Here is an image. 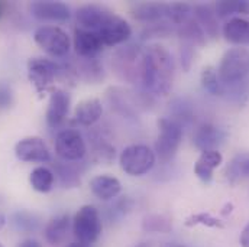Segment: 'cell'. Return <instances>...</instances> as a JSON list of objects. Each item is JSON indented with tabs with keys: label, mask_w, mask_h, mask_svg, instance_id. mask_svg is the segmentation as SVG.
Listing matches in <instances>:
<instances>
[{
	"label": "cell",
	"mask_w": 249,
	"mask_h": 247,
	"mask_svg": "<svg viewBox=\"0 0 249 247\" xmlns=\"http://www.w3.org/2000/svg\"><path fill=\"white\" fill-rule=\"evenodd\" d=\"M90 189L99 199L107 201L116 198L121 194L122 184L112 175H97L90 181Z\"/></svg>",
	"instance_id": "19"
},
{
	"label": "cell",
	"mask_w": 249,
	"mask_h": 247,
	"mask_svg": "<svg viewBox=\"0 0 249 247\" xmlns=\"http://www.w3.org/2000/svg\"><path fill=\"white\" fill-rule=\"evenodd\" d=\"M201 85L206 91H209L212 96H225V85L219 80L217 71L213 66L203 68L201 72Z\"/></svg>",
	"instance_id": "28"
},
{
	"label": "cell",
	"mask_w": 249,
	"mask_h": 247,
	"mask_svg": "<svg viewBox=\"0 0 249 247\" xmlns=\"http://www.w3.org/2000/svg\"><path fill=\"white\" fill-rule=\"evenodd\" d=\"M103 115V106L99 99H87L77 104L74 120L81 126H93Z\"/></svg>",
	"instance_id": "20"
},
{
	"label": "cell",
	"mask_w": 249,
	"mask_h": 247,
	"mask_svg": "<svg viewBox=\"0 0 249 247\" xmlns=\"http://www.w3.org/2000/svg\"><path fill=\"white\" fill-rule=\"evenodd\" d=\"M112 13L113 12L99 4H84L77 10L75 17L78 28L97 32Z\"/></svg>",
	"instance_id": "13"
},
{
	"label": "cell",
	"mask_w": 249,
	"mask_h": 247,
	"mask_svg": "<svg viewBox=\"0 0 249 247\" xmlns=\"http://www.w3.org/2000/svg\"><path fill=\"white\" fill-rule=\"evenodd\" d=\"M193 13H194L196 22L201 26L204 33H207L210 38H216L219 33L216 12L207 4H197L193 7Z\"/></svg>",
	"instance_id": "23"
},
{
	"label": "cell",
	"mask_w": 249,
	"mask_h": 247,
	"mask_svg": "<svg viewBox=\"0 0 249 247\" xmlns=\"http://www.w3.org/2000/svg\"><path fill=\"white\" fill-rule=\"evenodd\" d=\"M72 231L80 243L93 245L102 234V218L96 207L83 205L72 220Z\"/></svg>",
	"instance_id": "3"
},
{
	"label": "cell",
	"mask_w": 249,
	"mask_h": 247,
	"mask_svg": "<svg viewBox=\"0 0 249 247\" xmlns=\"http://www.w3.org/2000/svg\"><path fill=\"white\" fill-rule=\"evenodd\" d=\"M136 247H151V245L149 243H142V245H139V246Z\"/></svg>",
	"instance_id": "44"
},
{
	"label": "cell",
	"mask_w": 249,
	"mask_h": 247,
	"mask_svg": "<svg viewBox=\"0 0 249 247\" xmlns=\"http://www.w3.org/2000/svg\"><path fill=\"white\" fill-rule=\"evenodd\" d=\"M86 142L75 129H65L55 137V152L65 162H75L86 155Z\"/></svg>",
	"instance_id": "7"
},
{
	"label": "cell",
	"mask_w": 249,
	"mask_h": 247,
	"mask_svg": "<svg viewBox=\"0 0 249 247\" xmlns=\"http://www.w3.org/2000/svg\"><path fill=\"white\" fill-rule=\"evenodd\" d=\"M133 201L129 197H121L107 210V220L110 223H119L130 213Z\"/></svg>",
	"instance_id": "31"
},
{
	"label": "cell",
	"mask_w": 249,
	"mask_h": 247,
	"mask_svg": "<svg viewBox=\"0 0 249 247\" xmlns=\"http://www.w3.org/2000/svg\"><path fill=\"white\" fill-rule=\"evenodd\" d=\"M138 60H142V51L135 45H127L116 52L113 66L124 80L135 81L141 69V61Z\"/></svg>",
	"instance_id": "10"
},
{
	"label": "cell",
	"mask_w": 249,
	"mask_h": 247,
	"mask_svg": "<svg viewBox=\"0 0 249 247\" xmlns=\"http://www.w3.org/2000/svg\"><path fill=\"white\" fill-rule=\"evenodd\" d=\"M121 168L127 175L141 177L148 174L155 165V153L145 145H130L124 148L119 158Z\"/></svg>",
	"instance_id": "5"
},
{
	"label": "cell",
	"mask_w": 249,
	"mask_h": 247,
	"mask_svg": "<svg viewBox=\"0 0 249 247\" xmlns=\"http://www.w3.org/2000/svg\"><path fill=\"white\" fill-rule=\"evenodd\" d=\"M96 33L99 35L103 47H116L130 38L132 28L121 16L112 13Z\"/></svg>",
	"instance_id": "9"
},
{
	"label": "cell",
	"mask_w": 249,
	"mask_h": 247,
	"mask_svg": "<svg viewBox=\"0 0 249 247\" xmlns=\"http://www.w3.org/2000/svg\"><path fill=\"white\" fill-rule=\"evenodd\" d=\"M60 72L58 64L48 58H31L28 61V78L39 94L45 93Z\"/></svg>",
	"instance_id": "8"
},
{
	"label": "cell",
	"mask_w": 249,
	"mask_h": 247,
	"mask_svg": "<svg viewBox=\"0 0 249 247\" xmlns=\"http://www.w3.org/2000/svg\"><path fill=\"white\" fill-rule=\"evenodd\" d=\"M171 229V220L161 214L146 215L142 221V230L146 233H168Z\"/></svg>",
	"instance_id": "29"
},
{
	"label": "cell",
	"mask_w": 249,
	"mask_h": 247,
	"mask_svg": "<svg viewBox=\"0 0 249 247\" xmlns=\"http://www.w3.org/2000/svg\"><path fill=\"white\" fill-rule=\"evenodd\" d=\"M174 60L162 45H149L142 51L139 78L142 85L155 96L171 91L174 81Z\"/></svg>",
	"instance_id": "1"
},
{
	"label": "cell",
	"mask_w": 249,
	"mask_h": 247,
	"mask_svg": "<svg viewBox=\"0 0 249 247\" xmlns=\"http://www.w3.org/2000/svg\"><path fill=\"white\" fill-rule=\"evenodd\" d=\"M29 182L38 192H50L54 186V174L45 166H38L31 172Z\"/></svg>",
	"instance_id": "27"
},
{
	"label": "cell",
	"mask_w": 249,
	"mask_h": 247,
	"mask_svg": "<svg viewBox=\"0 0 249 247\" xmlns=\"http://www.w3.org/2000/svg\"><path fill=\"white\" fill-rule=\"evenodd\" d=\"M132 16L145 23H157L162 22L168 16V4L165 3H152V1H145V3H138L132 7ZM168 22V19H167Z\"/></svg>",
	"instance_id": "17"
},
{
	"label": "cell",
	"mask_w": 249,
	"mask_h": 247,
	"mask_svg": "<svg viewBox=\"0 0 249 247\" xmlns=\"http://www.w3.org/2000/svg\"><path fill=\"white\" fill-rule=\"evenodd\" d=\"M29 10L32 16L39 20H50V22H65L70 19L71 12L70 7L62 1H53V0H36L31 3Z\"/></svg>",
	"instance_id": "12"
},
{
	"label": "cell",
	"mask_w": 249,
	"mask_h": 247,
	"mask_svg": "<svg viewBox=\"0 0 249 247\" xmlns=\"http://www.w3.org/2000/svg\"><path fill=\"white\" fill-rule=\"evenodd\" d=\"M177 33L181 39H184L191 45H203L206 42L204 31L193 17H188L177 26Z\"/></svg>",
	"instance_id": "26"
},
{
	"label": "cell",
	"mask_w": 249,
	"mask_h": 247,
	"mask_svg": "<svg viewBox=\"0 0 249 247\" xmlns=\"http://www.w3.org/2000/svg\"><path fill=\"white\" fill-rule=\"evenodd\" d=\"M217 75L225 87L242 82L249 75V49L238 47L226 51L219 65Z\"/></svg>",
	"instance_id": "2"
},
{
	"label": "cell",
	"mask_w": 249,
	"mask_h": 247,
	"mask_svg": "<svg viewBox=\"0 0 249 247\" xmlns=\"http://www.w3.org/2000/svg\"><path fill=\"white\" fill-rule=\"evenodd\" d=\"M58 174H60V180L64 188H75L80 185V178L75 169H72L71 166L65 165H58Z\"/></svg>",
	"instance_id": "34"
},
{
	"label": "cell",
	"mask_w": 249,
	"mask_h": 247,
	"mask_svg": "<svg viewBox=\"0 0 249 247\" xmlns=\"http://www.w3.org/2000/svg\"><path fill=\"white\" fill-rule=\"evenodd\" d=\"M173 32V26L170 25V22H157L149 25L143 32H142V39H148V38H165Z\"/></svg>",
	"instance_id": "33"
},
{
	"label": "cell",
	"mask_w": 249,
	"mask_h": 247,
	"mask_svg": "<svg viewBox=\"0 0 249 247\" xmlns=\"http://www.w3.org/2000/svg\"><path fill=\"white\" fill-rule=\"evenodd\" d=\"M222 162H223V156L219 150L201 152L200 158L197 159V162L194 165V174L197 175L198 180L209 184L213 178V171L217 166H220Z\"/></svg>",
	"instance_id": "18"
},
{
	"label": "cell",
	"mask_w": 249,
	"mask_h": 247,
	"mask_svg": "<svg viewBox=\"0 0 249 247\" xmlns=\"http://www.w3.org/2000/svg\"><path fill=\"white\" fill-rule=\"evenodd\" d=\"M0 247H3V246H1V243H0Z\"/></svg>",
	"instance_id": "46"
},
{
	"label": "cell",
	"mask_w": 249,
	"mask_h": 247,
	"mask_svg": "<svg viewBox=\"0 0 249 247\" xmlns=\"http://www.w3.org/2000/svg\"><path fill=\"white\" fill-rule=\"evenodd\" d=\"M158 137L155 142V152L162 162L171 161L183 140V126L168 117L158 120Z\"/></svg>",
	"instance_id": "4"
},
{
	"label": "cell",
	"mask_w": 249,
	"mask_h": 247,
	"mask_svg": "<svg viewBox=\"0 0 249 247\" xmlns=\"http://www.w3.org/2000/svg\"><path fill=\"white\" fill-rule=\"evenodd\" d=\"M70 94L64 90H54L50 96L47 109V123L50 127H58L70 112Z\"/></svg>",
	"instance_id": "16"
},
{
	"label": "cell",
	"mask_w": 249,
	"mask_h": 247,
	"mask_svg": "<svg viewBox=\"0 0 249 247\" xmlns=\"http://www.w3.org/2000/svg\"><path fill=\"white\" fill-rule=\"evenodd\" d=\"M10 224L19 233H35L41 227V218L35 213L19 210L10 215Z\"/></svg>",
	"instance_id": "24"
},
{
	"label": "cell",
	"mask_w": 249,
	"mask_h": 247,
	"mask_svg": "<svg viewBox=\"0 0 249 247\" xmlns=\"http://www.w3.org/2000/svg\"><path fill=\"white\" fill-rule=\"evenodd\" d=\"M232 208H233V205H232V204H226V207H225V210L222 211V214H223V215H226L228 213H232Z\"/></svg>",
	"instance_id": "41"
},
{
	"label": "cell",
	"mask_w": 249,
	"mask_h": 247,
	"mask_svg": "<svg viewBox=\"0 0 249 247\" xmlns=\"http://www.w3.org/2000/svg\"><path fill=\"white\" fill-rule=\"evenodd\" d=\"M225 139H226V133L222 129L213 124L206 123L197 127V130L194 132L193 143L201 152L217 150V148L225 142Z\"/></svg>",
	"instance_id": "15"
},
{
	"label": "cell",
	"mask_w": 249,
	"mask_h": 247,
	"mask_svg": "<svg viewBox=\"0 0 249 247\" xmlns=\"http://www.w3.org/2000/svg\"><path fill=\"white\" fill-rule=\"evenodd\" d=\"M225 175L231 184L249 178V153L236 155L226 166Z\"/></svg>",
	"instance_id": "25"
},
{
	"label": "cell",
	"mask_w": 249,
	"mask_h": 247,
	"mask_svg": "<svg viewBox=\"0 0 249 247\" xmlns=\"http://www.w3.org/2000/svg\"><path fill=\"white\" fill-rule=\"evenodd\" d=\"M165 247H188V246H184V245H177V243H170V245H167Z\"/></svg>",
	"instance_id": "43"
},
{
	"label": "cell",
	"mask_w": 249,
	"mask_h": 247,
	"mask_svg": "<svg viewBox=\"0 0 249 247\" xmlns=\"http://www.w3.org/2000/svg\"><path fill=\"white\" fill-rule=\"evenodd\" d=\"M34 39L36 45L55 58L65 57L71 48L70 36L58 26H41L35 31Z\"/></svg>",
	"instance_id": "6"
},
{
	"label": "cell",
	"mask_w": 249,
	"mask_h": 247,
	"mask_svg": "<svg viewBox=\"0 0 249 247\" xmlns=\"http://www.w3.org/2000/svg\"><path fill=\"white\" fill-rule=\"evenodd\" d=\"M214 12L217 17H228L235 13H247L249 12L248 1H238V0H223L217 1L214 6Z\"/></svg>",
	"instance_id": "30"
},
{
	"label": "cell",
	"mask_w": 249,
	"mask_h": 247,
	"mask_svg": "<svg viewBox=\"0 0 249 247\" xmlns=\"http://www.w3.org/2000/svg\"><path fill=\"white\" fill-rule=\"evenodd\" d=\"M239 243L242 247H249V224L244 229L242 234H241V239H239Z\"/></svg>",
	"instance_id": "38"
},
{
	"label": "cell",
	"mask_w": 249,
	"mask_h": 247,
	"mask_svg": "<svg viewBox=\"0 0 249 247\" xmlns=\"http://www.w3.org/2000/svg\"><path fill=\"white\" fill-rule=\"evenodd\" d=\"M1 13H3V3L0 1V17H1Z\"/></svg>",
	"instance_id": "45"
},
{
	"label": "cell",
	"mask_w": 249,
	"mask_h": 247,
	"mask_svg": "<svg viewBox=\"0 0 249 247\" xmlns=\"http://www.w3.org/2000/svg\"><path fill=\"white\" fill-rule=\"evenodd\" d=\"M74 48L78 57L93 60L103 49V44L96 32L77 28L74 31Z\"/></svg>",
	"instance_id": "14"
},
{
	"label": "cell",
	"mask_w": 249,
	"mask_h": 247,
	"mask_svg": "<svg viewBox=\"0 0 249 247\" xmlns=\"http://www.w3.org/2000/svg\"><path fill=\"white\" fill-rule=\"evenodd\" d=\"M206 226V227H217V229H222L223 224L220 220H217L216 217H213L212 214L209 213H198V214H194L191 217H188L186 221V226L188 227H193V226Z\"/></svg>",
	"instance_id": "32"
},
{
	"label": "cell",
	"mask_w": 249,
	"mask_h": 247,
	"mask_svg": "<svg viewBox=\"0 0 249 247\" xmlns=\"http://www.w3.org/2000/svg\"><path fill=\"white\" fill-rule=\"evenodd\" d=\"M70 230V217L67 214H61L55 218H53L44 230V237L48 245L51 246H60L67 239Z\"/></svg>",
	"instance_id": "22"
},
{
	"label": "cell",
	"mask_w": 249,
	"mask_h": 247,
	"mask_svg": "<svg viewBox=\"0 0 249 247\" xmlns=\"http://www.w3.org/2000/svg\"><path fill=\"white\" fill-rule=\"evenodd\" d=\"M18 247H42V245L35 239H26V240L20 242Z\"/></svg>",
	"instance_id": "39"
},
{
	"label": "cell",
	"mask_w": 249,
	"mask_h": 247,
	"mask_svg": "<svg viewBox=\"0 0 249 247\" xmlns=\"http://www.w3.org/2000/svg\"><path fill=\"white\" fill-rule=\"evenodd\" d=\"M15 155L22 162H39L45 164L51 161L50 150L41 137L32 136L19 140L15 146Z\"/></svg>",
	"instance_id": "11"
},
{
	"label": "cell",
	"mask_w": 249,
	"mask_h": 247,
	"mask_svg": "<svg viewBox=\"0 0 249 247\" xmlns=\"http://www.w3.org/2000/svg\"><path fill=\"white\" fill-rule=\"evenodd\" d=\"M6 223H7V220H6V215L0 213V230H1V229L6 226Z\"/></svg>",
	"instance_id": "40"
},
{
	"label": "cell",
	"mask_w": 249,
	"mask_h": 247,
	"mask_svg": "<svg viewBox=\"0 0 249 247\" xmlns=\"http://www.w3.org/2000/svg\"><path fill=\"white\" fill-rule=\"evenodd\" d=\"M13 103V91L7 82H0V109H7Z\"/></svg>",
	"instance_id": "35"
},
{
	"label": "cell",
	"mask_w": 249,
	"mask_h": 247,
	"mask_svg": "<svg viewBox=\"0 0 249 247\" xmlns=\"http://www.w3.org/2000/svg\"><path fill=\"white\" fill-rule=\"evenodd\" d=\"M193 45L191 44H186L183 48H181V64H183V68L188 71L190 69V65L193 61Z\"/></svg>",
	"instance_id": "37"
},
{
	"label": "cell",
	"mask_w": 249,
	"mask_h": 247,
	"mask_svg": "<svg viewBox=\"0 0 249 247\" xmlns=\"http://www.w3.org/2000/svg\"><path fill=\"white\" fill-rule=\"evenodd\" d=\"M68 247H90V246H89V245H84V243H80V242H78V243H71V245H70Z\"/></svg>",
	"instance_id": "42"
},
{
	"label": "cell",
	"mask_w": 249,
	"mask_h": 247,
	"mask_svg": "<svg viewBox=\"0 0 249 247\" xmlns=\"http://www.w3.org/2000/svg\"><path fill=\"white\" fill-rule=\"evenodd\" d=\"M96 155L99 156V161L100 162H106V164H109V162H112L113 161V158H115V149L112 148V146H109V145H100V148L96 150Z\"/></svg>",
	"instance_id": "36"
},
{
	"label": "cell",
	"mask_w": 249,
	"mask_h": 247,
	"mask_svg": "<svg viewBox=\"0 0 249 247\" xmlns=\"http://www.w3.org/2000/svg\"><path fill=\"white\" fill-rule=\"evenodd\" d=\"M223 36L235 45H249V20L244 17H232L223 26Z\"/></svg>",
	"instance_id": "21"
}]
</instances>
